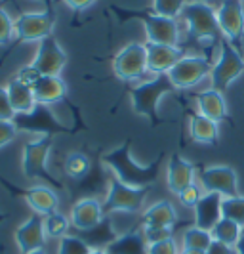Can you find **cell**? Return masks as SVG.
Segmentation results:
<instances>
[{"label":"cell","mask_w":244,"mask_h":254,"mask_svg":"<svg viewBox=\"0 0 244 254\" xmlns=\"http://www.w3.org/2000/svg\"><path fill=\"white\" fill-rule=\"evenodd\" d=\"M187 4H189L187 0H153L154 13L162 15V17H172V19L181 15Z\"/></svg>","instance_id":"d6a6232c"},{"label":"cell","mask_w":244,"mask_h":254,"mask_svg":"<svg viewBox=\"0 0 244 254\" xmlns=\"http://www.w3.org/2000/svg\"><path fill=\"white\" fill-rule=\"evenodd\" d=\"M103 163L116 174V178L130 188H151L158 180L162 155L156 157L151 165H138L130 155V141H124L120 147L103 155Z\"/></svg>","instance_id":"6da1fadb"},{"label":"cell","mask_w":244,"mask_h":254,"mask_svg":"<svg viewBox=\"0 0 244 254\" xmlns=\"http://www.w3.org/2000/svg\"><path fill=\"white\" fill-rule=\"evenodd\" d=\"M115 75L120 80H138L147 71V50L140 42H130L115 56Z\"/></svg>","instance_id":"ba28073f"},{"label":"cell","mask_w":244,"mask_h":254,"mask_svg":"<svg viewBox=\"0 0 244 254\" xmlns=\"http://www.w3.org/2000/svg\"><path fill=\"white\" fill-rule=\"evenodd\" d=\"M149 193V188H130L122 184L118 178L109 180V190L105 195L103 214L111 216L113 212L124 210V212H138L142 208L143 201Z\"/></svg>","instance_id":"8992f818"},{"label":"cell","mask_w":244,"mask_h":254,"mask_svg":"<svg viewBox=\"0 0 244 254\" xmlns=\"http://www.w3.org/2000/svg\"><path fill=\"white\" fill-rule=\"evenodd\" d=\"M44 231L51 239H63L65 235H69V220L61 214V212H53L44 216Z\"/></svg>","instance_id":"4dcf8cb0"},{"label":"cell","mask_w":244,"mask_h":254,"mask_svg":"<svg viewBox=\"0 0 244 254\" xmlns=\"http://www.w3.org/2000/svg\"><path fill=\"white\" fill-rule=\"evenodd\" d=\"M67 64V54L59 46L55 37H46L40 40L39 50L31 65L39 71L42 76H59Z\"/></svg>","instance_id":"8fae6325"},{"label":"cell","mask_w":244,"mask_h":254,"mask_svg":"<svg viewBox=\"0 0 244 254\" xmlns=\"http://www.w3.org/2000/svg\"><path fill=\"white\" fill-rule=\"evenodd\" d=\"M90 254H107V253H105V251H92Z\"/></svg>","instance_id":"c3c4849f"},{"label":"cell","mask_w":244,"mask_h":254,"mask_svg":"<svg viewBox=\"0 0 244 254\" xmlns=\"http://www.w3.org/2000/svg\"><path fill=\"white\" fill-rule=\"evenodd\" d=\"M15 35V21L4 8H0V44H10Z\"/></svg>","instance_id":"e575fe53"},{"label":"cell","mask_w":244,"mask_h":254,"mask_svg":"<svg viewBox=\"0 0 244 254\" xmlns=\"http://www.w3.org/2000/svg\"><path fill=\"white\" fill-rule=\"evenodd\" d=\"M221 214L244 228V197H225L221 201Z\"/></svg>","instance_id":"1f68e13d"},{"label":"cell","mask_w":244,"mask_h":254,"mask_svg":"<svg viewBox=\"0 0 244 254\" xmlns=\"http://www.w3.org/2000/svg\"><path fill=\"white\" fill-rule=\"evenodd\" d=\"M103 214V206L96 199H80L73 204V210H71V229H90L96 224L101 222Z\"/></svg>","instance_id":"ffe728a7"},{"label":"cell","mask_w":244,"mask_h":254,"mask_svg":"<svg viewBox=\"0 0 244 254\" xmlns=\"http://www.w3.org/2000/svg\"><path fill=\"white\" fill-rule=\"evenodd\" d=\"M219 56L216 64L212 65V90L223 92L231 86L233 80H237L244 71V60L241 52L233 46L227 38H219Z\"/></svg>","instance_id":"3957f363"},{"label":"cell","mask_w":244,"mask_h":254,"mask_svg":"<svg viewBox=\"0 0 244 254\" xmlns=\"http://www.w3.org/2000/svg\"><path fill=\"white\" fill-rule=\"evenodd\" d=\"M195 2H208V0H195Z\"/></svg>","instance_id":"f907efd6"},{"label":"cell","mask_w":244,"mask_h":254,"mask_svg":"<svg viewBox=\"0 0 244 254\" xmlns=\"http://www.w3.org/2000/svg\"><path fill=\"white\" fill-rule=\"evenodd\" d=\"M193 176H195V166L187 159H183L180 155H174L170 159L166 178H168V188H170L172 193L178 195L187 186H191L193 184Z\"/></svg>","instance_id":"44dd1931"},{"label":"cell","mask_w":244,"mask_h":254,"mask_svg":"<svg viewBox=\"0 0 244 254\" xmlns=\"http://www.w3.org/2000/svg\"><path fill=\"white\" fill-rule=\"evenodd\" d=\"M172 90H176V86L172 84L168 75H158L154 76L153 80L136 86L130 92L132 103H134V111L147 117V119H151L153 123H156L158 121V102H160L162 96L170 94Z\"/></svg>","instance_id":"277c9868"},{"label":"cell","mask_w":244,"mask_h":254,"mask_svg":"<svg viewBox=\"0 0 244 254\" xmlns=\"http://www.w3.org/2000/svg\"><path fill=\"white\" fill-rule=\"evenodd\" d=\"M94 2H96V0H65V4H67L69 8H73V10H77V12H82V10L90 8Z\"/></svg>","instance_id":"7bdbcfd3"},{"label":"cell","mask_w":244,"mask_h":254,"mask_svg":"<svg viewBox=\"0 0 244 254\" xmlns=\"http://www.w3.org/2000/svg\"><path fill=\"white\" fill-rule=\"evenodd\" d=\"M196 103H198V111L200 115H204L212 121H223L227 117V103H225V98L221 92H216V90H206V92H200L196 96Z\"/></svg>","instance_id":"d4e9b609"},{"label":"cell","mask_w":244,"mask_h":254,"mask_svg":"<svg viewBox=\"0 0 244 254\" xmlns=\"http://www.w3.org/2000/svg\"><path fill=\"white\" fill-rule=\"evenodd\" d=\"M4 220H6V214H2V212H0V222H4Z\"/></svg>","instance_id":"681fc988"},{"label":"cell","mask_w":244,"mask_h":254,"mask_svg":"<svg viewBox=\"0 0 244 254\" xmlns=\"http://www.w3.org/2000/svg\"><path fill=\"white\" fill-rule=\"evenodd\" d=\"M27 254H46V253H44V249H40V251H33V253H27Z\"/></svg>","instance_id":"7dc6e473"},{"label":"cell","mask_w":244,"mask_h":254,"mask_svg":"<svg viewBox=\"0 0 244 254\" xmlns=\"http://www.w3.org/2000/svg\"><path fill=\"white\" fill-rule=\"evenodd\" d=\"M44 239H46L44 218L40 214H33L27 222H23L15 229V243L23 254L44 249Z\"/></svg>","instance_id":"e0dca14e"},{"label":"cell","mask_w":244,"mask_h":254,"mask_svg":"<svg viewBox=\"0 0 244 254\" xmlns=\"http://www.w3.org/2000/svg\"><path fill=\"white\" fill-rule=\"evenodd\" d=\"M15 109L12 107L8 90L0 88V121H13L15 119Z\"/></svg>","instance_id":"74e56055"},{"label":"cell","mask_w":244,"mask_h":254,"mask_svg":"<svg viewBox=\"0 0 244 254\" xmlns=\"http://www.w3.org/2000/svg\"><path fill=\"white\" fill-rule=\"evenodd\" d=\"M0 2H2V0H0Z\"/></svg>","instance_id":"f5cc1de1"},{"label":"cell","mask_w":244,"mask_h":254,"mask_svg":"<svg viewBox=\"0 0 244 254\" xmlns=\"http://www.w3.org/2000/svg\"><path fill=\"white\" fill-rule=\"evenodd\" d=\"M189 130H191V140L198 141V143H204V145H214L219 140L218 123L200 113L191 115Z\"/></svg>","instance_id":"4316f807"},{"label":"cell","mask_w":244,"mask_h":254,"mask_svg":"<svg viewBox=\"0 0 244 254\" xmlns=\"http://www.w3.org/2000/svg\"><path fill=\"white\" fill-rule=\"evenodd\" d=\"M181 17L187 25L189 35H193L198 40H216L219 37V25H218V15L216 10L206 4V2H189L183 12Z\"/></svg>","instance_id":"5b68a950"},{"label":"cell","mask_w":244,"mask_h":254,"mask_svg":"<svg viewBox=\"0 0 244 254\" xmlns=\"http://www.w3.org/2000/svg\"><path fill=\"white\" fill-rule=\"evenodd\" d=\"M35 100L40 105H51L65 100L67 96V84L61 76H40V80L33 86Z\"/></svg>","instance_id":"603a6c76"},{"label":"cell","mask_w":244,"mask_h":254,"mask_svg":"<svg viewBox=\"0 0 244 254\" xmlns=\"http://www.w3.org/2000/svg\"><path fill=\"white\" fill-rule=\"evenodd\" d=\"M147 50V71L154 75H168L176 64L183 58V50L180 46H168V44H145Z\"/></svg>","instance_id":"9a60e30c"},{"label":"cell","mask_w":244,"mask_h":254,"mask_svg":"<svg viewBox=\"0 0 244 254\" xmlns=\"http://www.w3.org/2000/svg\"><path fill=\"white\" fill-rule=\"evenodd\" d=\"M178 224V216L174 206L168 201H160L149 206L142 216V228H174Z\"/></svg>","instance_id":"cb8c5ba5"},{"label":"cell","mask_w":244,"mask_h":254,"mask_svg":"<svg viewBox=\"0 0 244 254\" xmlns=\"http://www.w3.org/2000/svg\"><path fill=\"white\" fill-rule=\"evenodd\" d=\"M235 251H237V254H244V233L239 237V241L235 245Z\"/></svg>","instance_id":"ee69618b"},{"label":"cell","mask_w":244,"mask_h":254,"mask_svg":"<svg viewBox=\"0 0 244 254\" xmlns=\"http://www.w3.org/2000/svg\"><path fill=\"white\" fill-rule=\"evenodd\" d=\"M53 138L51 134H44L37 140L29 141L23 147V159H21V166H23V174L31 180H42L46 184H50L53 188L61 190L63 184L55 178L48 170V155L53 145Z\"/></svg>","instance_id":"7a4b0ae2"},{"label":"cell","mask_w":244,"mask_h":254,"mask_svg":"<svg viewBox=\"0 0 244 254\" xmlns=\"http://www.w3.org/2000/svg\"><path fill=\"white\" fill-rule=\"evenodd\" d=\"M39 2H42V4L46 6V12H50V8H51V0H39Z\"/></svg>","instance_id":"bcb514c9"},{"label":"cell","mask_w":244,"mask_h":254,"mask_svg":"<svg viewBox=\"0 0 244 254\" xmlns=\"http://www.w3.org/2000/svg\"><path fill=\"white\" fill-rule=\"evenodd\" d=\"M63 166H65V172L69 174V178H73L75 182L84 180L92 172L90 157L80 151H75V153H71V155H67Z\"/></svg>","instance_id":"83f0119b"},{"label":"cell","mask_w":244,"mask_h":254,"mask_svg":"<svg viewBox=\"0 0 244 254\" xmlns=\"http://www.w3.org/2000/svg\"><path fill=\"white\" fill-rule=\"evenodd\" d=\"M243 233H244V228H243Z\"/></svg>","instance_id":"816d5d0a"},{"label":"cell","mask_w":244,"mask_h":254,"mask_svg":"<svg viewBox=\"0 0 244 254\" xmlns=\"http://www.w3.org/2000/svg\"><path fill=\"white\" fill-rule=\"evenodd\" d=\"M17 130H27V132H35V134H51L57 136L59 132H67L69 128H65L53 115L50 113L48 105H40L37 103V107L25 115H15L13 119Z\"/></svg>","instance_id":"7c38bea8"},{"label":"cell","mask_w":244,"mask_h":254,"mask_svg":"<svg viewBox=\"0 0 244 254\" xmlns=\"http://www.w3.org/2000/svg\"><path fill=\"white\" fill-rule=\"evenodd\" d=\"M180 254H206V253H202V251H189V249H183Z\"/></svg>","instance_id":"f6af8a7d"},{"label":"cell","mask_w":244,"mask_h":254,"mask_svg":"<svg viewBox=\"0 0 244 254\" xmlns=\"http://www.w3.org/2000/svg\"><path fill=\"white\" fill-rule=\"evenodd\" d=\"M40 73L33 67V65H27V67H21L19 71H17V75H15V78L19 80V82H23V84H27V86H35L37 82L40 80Z\"/></svg>","instance_id":"f35d334b"},{"label":"cell","mask_w":244,"mask_h":254,"mask_svg":"<svg viewBox=\"0 0 244 254\" xmlns=\"http://www.w3.org/2000/svg\"><path fill=\"white\" fill-rule=\"evenodd\" d=\"M147 253H149V254H178L176 239H166V241L149 243Z\"/></svg>","instance_id":"60d3db41"},{"label":"cell","mask_w":244,"mask_h":254,"mask_svg":"<svg viewBox=\"0 0 244 254\" xmlns=\"http://www.w3.org/2000/svg\"><path fill=\"white\" fill-rule=\"evenodd\" d=\"M206 254H237V251H235V247H231V245H225V243L214 239V241L210 243Z\"/></svg>","instance_id":"b9f144b4"},{"label":"cell","mask_w":244,"mask_h":254,"mask_svg":"<svg viewBox=\"0 0 244 254\" xmlns=\"http://www.w3.org/2000/svg\"><path fill=\"white\" fill-rule=\"evenodd\" d=\"M149 243L145 239V233L142 228H134L126 231L124 235H118L111 243L105 253L107 254H149L147 253Z\"/></svg>","instance_id":"7402d4cb"},{"label":"cell","mask_w":244,"mask_h":254,"mask_svg":"<svg viewBox=\"0 0 244 254\" xmlns=\"http://www.w3.org/2000/svg\"><path fill=\"white\" fill-rule=\"evenodd\" d=\"M198 178H200V184L206 190V193H218L223 199L239 195V178L231 166H204L198 170Z\"/></svg>","instance_id":"9c48e42d"},{"label":"cell","mask_w":244,"mask_h":254,"mask_svg":"<svg viewBox=\"0 0 244 254\" xmlns=\"http://www.w3.org/2000/svg\"><path fill=\"white\" fill-rule=\"evenodd\" d=\"M212 73V64L202 56H183L176 67L168 73L172 84L178 90H189L196 86L206 75Z\"/></svg>","instance_id":"52a82bcc"},{"label":"cell","mask_w":244,"mask_h":254,"mask_svg":"<svg viewBox=\"0 0 244 254\" xmlns=\"http://www.w3.org/2000/svg\"><path fill=\"white\" fill-rule=\"evenodd\" d=\"M55 19L51 12H29L21 13L15 19V37L19 40H42L51 37Z\"/></svg>","instance_id":"4fadbf2b"},{"label":"cell","mask_w":244,"mask_h":254,"mask_svg":"<svg viewBox=\"0 0 244 254\" xmlns=\"http://www.w3.org/2000/svg\"><path fill=\"white\" fill-rule=\"evenodd\" d=\"M212 239V233L204 231L200 228H187L183 233V249H189V251H202L206 253Z\"/></svg>","instance_id":"f546056e"},{"label":"cell","mask_w":244,"mask_h":254,"mask_svg":"<svg viewBox=\"0 0 244 254\" xmlns=\"http://www.w3.org/2000/svg\"><path fill=\"white\" fill-rule=\"evenodd\" d=\"M90 253H92L90 247L82 241L80 237L73 235V233L65 235L63 239L59 241V251H57V254H90Z\"/></svg>","instance_id":"836d02e7"},{"label":"cell","mask_w":244,"mask_h":254,"mask_svg":"<svg viewBox=\"0 0 244 254\" xmlns=\"http://www.w3.org/2000/svg\"><path fill=\"white\" fill-rule=\"evenodd\" d=\"M212 233V239H216V241H221L225 243V245H231L235 247L237 241H239V237L243 235V228L239 226V224H235L233 220H227V218H221L218 224H216V228L210 231Z\"/></svg>","instance_id":"f1b7e54d"},{"label":"cell","mask_w":244,"mask_h":254,"mask_svg":"<svg viewBox=\"0 0 244 254\" xmlns=\"http://www.w3.org/2000/svg\"><path fill=\"white\" fill-rule=\"evenodd\" d=\"M17 136V127L13 121H0V147L12 143Z\"/></svg>","instance_id":"ab89813d"},{"label":"cell","mask_w":244,"mask_h":254,"mask_svg":"<svg viewBox=\"0 0 244 254\" xmlns=\"http://www.w3.org/2000/svg\"><path fill=\"white\" fill-rule=\"evenodd\" d=\"M178 199H180V203L183 204L185 208H195V206L198 204V201L202 199V191H200V188L193 182L191 186H187L185 190L178 193Z\"/></svg>","instance_id":"d590c367"},{"label":"cell","mask_w":244,"mask_h":254,"mask_svg":"<svg viewBox=\"0 0 244 254\" xmlns=\"http://www.w3.org/2000/svg\"><path fill=\"white\" fill-rule=\"evenodd\" d=\"M69 233H73V235L80 237L82 241L90 247V251H105V249L118 237L115 228H113L111 216H103L101 222L96 224V226L90 229H82V231L71 229Z\"/></svg>","instance_id":"ac0fdd59"},{"label":"cell","mask_w":244,"mask_h":254,"mask_svg":"<svg viewBox=\"0 0 244 254\" xmlns=\"http://www.w3.org/2000/svg\"><path fill=\"white\" fill-rule=\"evenodd\" d=\"M218 25L233 46L239 50L244 37V6L243 0H223L218 8Z\"/></svg>","instance_id":"30bf717a"},{"label":"cell","mask_w":244,"mask_h":254,"mask_svg":"<svg viewBox=\"0 0 244 254\" xmlns=\"http://www.w3.org/2000/svg\"><path fill=\"white\" fill-rule=\"evenodd\" d=\"M6 188H10L13 193H19L23 195L25 203L31 206V210L35 214H40V216H48V214H53L57 212V206H59V199H57V193L51 190V188H44V186H33L29 190H15L12 188L8 182H4Z\"/></svg>","instance_id":"2e32d148"},{"label":"cell","mask_w":244,"mask_h":254,"mask_svg":"<svg viewBox=\"0 0 244 254\" xmlns=\"http://www.w3.org/2000/svg\"><path fill=\"white\" fill-rule=\"evenodd\" d=\"M8 96H10V102H12V107L15 109L17 115H25L31 113L35 107H37V100H35V94H33V88L27 86L23 82H19L17 78H12L8 82Z\"/></svg>","instance_id":"484cf974"},{"label":"cell","mask_w":244,"mask_h":254,"mask_svg":"<svg viewBox=\"0 0 244 254\" xmlns=\"http://www.w3.org/2000/svg\"><path fill=\"white\" fill-rule=\"evenodd\" d=\"M143 233H145L147 243H158V241H166V239H174V228H147L143 229Z\"/></svg>","instance_id":"8d00e7d4"},{"label":"cell","mask_w":244,"mask_h":254,"mask_svg":"<svg viewBox=\"0 0 244 254\" xmlns=\"http://www.w3.org/2000/svg\"><path fill=\"white\" fill-rule=\"evenodd\" d=\"M147 31V38L153 44H168V46H176L180 40V29L176 19L172 17H162L156 13H145L140 15Z\"/></svg>","instance_id":"5bb4252c"},{"label":"cell","mask_w":244,"mask_h":254,"mask_svg":"<svg viewBox=\"0 0 244 254\" xmlns=\"http://www.w3.org/2000/svg\"><path fill=\"white\" fill-rule=\"evenodd\" d=\"M221 201H223V197L218 193L202 195V199L195 206V228H200L204 231H212L216 228V224L223 218Z\"/></svg>","instance_id":"d6986e66"}]
</instances>
